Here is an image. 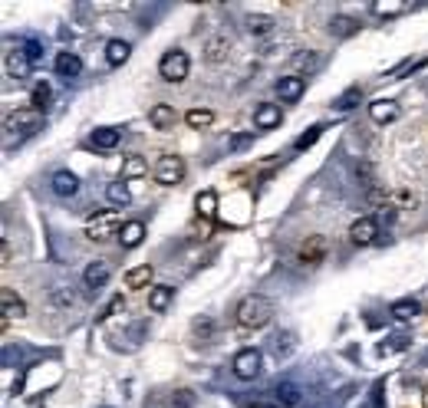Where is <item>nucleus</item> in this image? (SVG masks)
Listing matches in <instances>:
<instances>
[{"label": "nucleus", "instance_id": "7", "mask_svg": "<svg viewBox=\"0 0 428 408\" xmlns=\"http://www.w3.org/2000/svg\"><path fill=\"white\" fill-rule=\"evenodd\" d=\"M326 238L323 234H310V238L300 244V250H296V260L303 267H316V264H323L326 260Z\"/></svg>", "mask_w": 428, "mask_h": 408}, {"label": "nucleus", "instance_id": "34", "mask_svg": "<svg viewBox=\"0 0 428 408\" xmlns=\"http://www.w3.org/2000/svg\"><path fill=\"white\" fill-rule=\"evenodd\" d=\"M274 392H277V399H280V405H300V389H296L294 382H280Z\"/></svg>", "mask_w": 428, "mask_h": 408}, {"label": "nucleus", "instance_id": "12", "mask_svg": "<svg viewBox=\"0 0 428 408\" xmlns=\"http://www.w3.org/2000/svg\"><path fill=\"white\" fill-rule=\"evenodd\" d=\"M50 188H53V194H59V198H73L79 191V178L69 168H59L57 175L50 178Z\"/></svg>", "mask_w": 428, "mask_h": 408}, {"label": "nucleus", "instance_id": "30", "mask_svg": "<svg viewBox=\"0 0 428 408\" xmlns=\"http://www.w3.org/2000/svg\"><path fill=\"white\" fill-rule=\"evenodd\" d=\"M204 57H208L211 63H221V59L228 57V37H211L208 43H204Z\"/></svg>", "mask_w": 428, "mask_h": 408}, {"label": "nucleus", "instance_id": "42", "mask_svg": "<svg viewBox=\"0 0 428 408\" xmlns=\"http://www.w3.org/2000/svg\"><path fill=\"white\" fill-rule=\"evenodd\" d=\"M294 63H296V66H306V69H310V66H316V57H313V53H296Z\"/></svg>", "mask_w": 428, "mask_h": 408}, {"label": "nucleus", "instance_id": "43", "mask_svg": "<svg viewBox=\"0 0 428 408\" xmlns=\"http://www.w3.org/2000/svg\"><path fill=\"white\" fill-rule=\"evenodd\" d=\"M248 142H250V135H234V142L231 145H234V148H244Z\"/></svg>", "mask_w": 428, "mask_h": 408}, {"label": "nucleus", "instance_id": "21", "mask_svg": "<svg viewBox=\"0 0 428 408\" xmlns=\"http://www.w3.org/2000/svg\"><path fill=\"white\" fill-rule=\"evenodd\" d=\"M270 349H274L277 359H287V356H294L296 352V332H277L274 342H270Z\"/></svg>", "mask_w": 428, "mask_h": 408}, {"label": "nucleus", "instance_id": "26", "mask_svg": "<svg viewBox=\"0 0 428 408\" xmlns=\"http://www.w3.org/2000/svg\"><path fill=\"white\" fill-rule=\"evenodd\" d=\"M152 284V267L142 264V267H132L129 274H125V286H132V290H142V286Z\"/></svg>", "mask_w": 428, "mask_h": 408}, {"label": "nucleus", "instance_id": "16", "mask_svg": "<svg viewBox=\"0 0 428 408\" xmlns=\"http://www.w3.org/2000/svg\"><path fill=\"white\" fill-rule=\"evenodd\" d=\"M142 240H145V224L142 221H129V224H122V231H119V244H122V250H135Z\"/></svg>", "mask_w": 428, "mask_h": 408}, {"label": "nucleus", "instance_id": "3", "mask_svg": "<svg viewBox=\"0 0 428 408\" xmlns=\"http://www.w3.org/2000/svg\"><path fill=\"white\" fill-rule=\"evenodd\" d=\"M119 211H96L93 218L86 221V238L89 240H109L112 234H119Z\"/></svg>", "mask_w": 428, "mask_h": 408}, {"label": "nucleus", "instance_id": "20", "mask_svg": "<svg viewBox=\"0 0 428 408\" xmlns=\"http://www.w3.org/2000/svg\"><path fill=\"white\" fill-rule=\"evenodd\" d=\"M195 211H198L204 221H214V214H218V194L211 188L198 191V198H195Z\"/></svg>", "mask_w": 428, "mask_h": 408}, {"label": "nucleus", "instance_id": "13", "mask_svg": "<svg viewBox=\"0 0 428 408\" xmlns=\"http://www.w3.org/2000/svg\"><path fill=\"white\" fill-rule=\"evenodd\" d=\"M303 93H306V79L303 76H280L277 79V95H280L284 103H296Z\"/></svg>", "mask_w": 428, "mask_h": 408}, {"label": "nucleus", "instance_id": "2", "mask_svg": "<svg viewBox=\"0 0 428 408\" xmlns=\"http://www.w3.org/2000/svg\"><path fill=\"white\" fill-rule=\"evenodd\" d=\"M188 53L185 49H168L162 59H158V76L165 79V83H185L188 79Z\"/></svg>", "mask_w": 428, "mask_h": 408}, {"label": "nucleus", "instance_id": "11", "mask_svg": "<svg viewBox=\"0 0 428 408\" xmlns=\"http://www.w3.org/2000/svg\"><path fill=\"white\" fill-rule=\"evenodd\" d=\"M109 276H112V264H109V260H93V264L83 270V284L96 293L99 286L109 284Z\"/></svg>", "mask_w": 428, "mask_h": 408}, {"label": "nucleus", "instance_id": "24", "mask_svg": "<svg viewBox=\"0 0 428 408\" xmlns=\"http://www.w3.org/2000/svg\"><path fill=\"white\" fill-rule=\"evenodd\" d=\"M274 27H277V20L270 13H250L248 17V30L254 37H267V33H274Z\"/></svg>", "mask_w": 428, "mask_h": 408}, {"label": "nucleus", "instance_id": "35", "mask_svg": "<svg viewBox=\"0 0 428 408\" xmlns=\"http://www.w3.org/2000/svg\"><path fill=\"white\" fill-rule=\"evenodd\" d=\"M323 129H326V125H313L310 132H303V135H300V139H296V142H294V148H296V152H303V148H310V145H313L316 139L323 135Z\"/></svg>", "mask_w": 428, "mask_h": 408}, {"label": "nucleus", "instance_id": "4", "mask_svg": "<svg viewBox=\"0 0 428 408\" xmlns=\"http://www.w3.org/2000/svg\"><path fill=\"white\" fill-rule=\"evenodd\" d=\"M43 125V112H37L33 105L30 109H17V112L7 115V135H17V139H27Z\"/></svg>", "mask_w": 428, "mask_h": 408}, {"label": "nucleus", "instance_id": "29", "mask_svg": "<svg viewBox=\"0 0 428 408\" xmlns=\"http://www.w3.org/2000/svg\"><path fill=\"white\" fill-rule=\"evenodd\" d=\"M145 171H149V165H145L142 155H129V158L122 162V181H129V178H142Z\"/></svg>", "mask_w": 428, "mask_h": 408}, {"label": "nucleus", "instance_id": "32", "mask_svg": "<svg viewBox=\"0 0 428 408\" xmlns=\"http://www.w3.org/2000/svg\"><path fill=\"white\" fill-rule=\"evenodd\" d=\"M185 122H188L191 129H208V125L214 122V112H211V109H188V112H185Z\"/></svg>", "mask_w": 428, "mask_h": 408}, {"label": "nucleus", "instance_id": "18", "mask_svg": "<svg viewBox=\"0 0 428 408\" xmlns=\"http://www.w3.org/2000/svg\"><path fill=\"white\" fill-rule=\"evenodd\" d=\"M79 73H83V59H79L76 53L63 49V53L57 57V76H63V79H76Z\"/></svg>", "mask_w": 428, "mask_h": 408}, {"label": "nucleus", "instance_id": "39", "mask_svg": "<svg viewBox=\"0 0 428 408\" xmlns=\"http://www.w3.org/2000/svg\"><path fill=\"white\" fill-rule=\"evenodd\" d=\"M191 330H195V336H201V339H208L211 332H214V323H211L208 316H204V320H195V326H191Z\"/></svg>", "mask_w": 428, "mask_h": 408}, {"label": "nucleus", "instance_id": "10", "mask_svg": "<svg viewBox=\"0 0 428 408\" xmlns=\"http://www.w3.org/2000/svg\"><path fill=\"white\" fill-rule=\"evenodd\" d=\"M4 66H7V76L10 79H27L30 69H33V59L23 53V49H7V59H4Z\"/></svg>", "mask_w": 428, "mask_h": 408}, {"label": "nucleus", "instance_id": "33", "mask_svg": "<svg viewBox=\"0 0 428 408\" xmlns=\"http://www.w3.org/2000/svg\"><path fill=\"white\" fill-rule=\"evenodd\" d=\"M359 99H362V89H359V86H349V89H346V93H342L340 99L333 103V109H336V112H349V109L359 103Z\"/></svg>", "mask_w": 428, "mask_h": 408}, {"label": "nucleus", "instance_id": "15", "mask_svg": "<svg viewBox=\"0 0 428 408\" xmlns=\"http://www.w3.org/2000/svg\"><path fill=\"white\" fill-rule=\"evenodd\" d=\"M171 300H175V286H168V284H158L149 290V310L152 313H165L171 306Z\"/></svg>", "mask_w": 428, "mask_h": 408}, {"label": "nucleus", "instance_id": "9", "mask_svg": "<svg viewBox=\"0 0 428 408\" xmlns=\"http://www.w3.org/2000/svg\"><path fill=\"white\" fill-rule=\"evenodd\" d=\"M280 122H284V112H280V105H274V103H260V105L254 109V129H260V132L280 129Z\"/></svg>", "mask_w": 428, "mask_h": 408}, {"label": "nucleus", "instance_id": "44", "mask_svg": "<svg viewBox=\"0 0 428 408\" xmlns=\"http://www.w3.org/2000/svg\"><path fill=\"white\" fill-rule=\"evenodd\" d=\"M422 405H425V408H428V389H425V392H422Z\"/></svg>", "mask_w": 428, "mask_h": 408}, {"label": "nucleus", "instance_id": "40", "mask_svg": "<svg viewBox=\"0 0 428 408\" xmlns=\"http://www.w3.org/2000/svg\"><path fill=\"white\" fill-rule=\"evenodd\" d=\"M119 310H125V300H122V296H112V300H109V306H105V313L99 316V320H109V316H115Z\"/></svg>", "mask_w": 428, "mask_h": 408}, {"label": "nucleus", "instance_id": "23", "mask_svg": "<svg viewBox=\"0 0 428 408\" xmlns=\"http://www.w3.org/2000/svg\"><path fill=\"white\" fill-rule=\"evenodd\" d=\"M419 310H422V306L415 303V300H399V303L389 306V316L395 320V323H409V320L419 316Z\"/></svg>", "mask_w": 428, "mask_h": 408}, {"label": "nucleus", "instance_id": "19", "mask_svg": "<svg viewBox=\"0 0 428 408\" xmlns=\"http://www.w3.org/2000/svg\"><path fill=\"white\" fill-rule=\"evenodd\" d=\"M175 119H178V115H175V109H171L168 103H155L152 109H149V122L155 125V129H171V125H175Z\"/></svg>", "mask_w": 428, "mask_h": 408}, {"label": "nucleus", "instance_id": "45", "mask_svg": "<svg viewBox=\"0 0 428 408\" xmlns=\"http://www.w3.org/2000/svg\"><path fill=\"white\" fill-rule=\"evenodd\" d=\"M264 408H277V405H264Z\"/></svg>", "mask_w": 428, "mask_h": 408}, {"label": "nucleus", "instance_id": "22", "mask_svg": "<svg viewBox=\"0 0 428 408\" xmlns=\"http://www.w3.org/2000/svg\"><path fill=\"white\" fill-rule=\"evenodd\" d=\"M129 53H132V47L125 43V40H109L105 43V59H109V66H122L125 59H129Z\"/></svg>", "mask_w": 428, "mask_h": 408}, {"label": "nucleus", "instance_id": "6", "mask_svg": "<svg viewBox=\"0 0 428 408\" xmlns=\"http://www.w3.org/2000/svg\"><path fill=\"white\" fill-rule=\"evenodd\" d=\"M260 362H264L260 349H241L238 356H234V362H231V366H234V375H238V379L250 382V379H257V375H260V369H264Z\"/></svg>", "mask_w": 428, "mask_h": 408}, {"label": "nucleus", "instance_id": "37", "mask_svg": "<svg viewBox=\"0 0 428 408\" xmlns=\"http://www.w3.org/2000/svg\"><path fill=\"white\" fill-rule=\"evenodd\" d=\"M171 408H195V392L188 389H178V392H171Z\"/></svg>", "mask_w": 428, "mask_h": 408}, {"label": "nucleus", "instance_id": "41", "mask_svg": "<svg viewBox=\"0 0 428 408\" xmlns=\"http://www.w3.org/2000/svg\"><path fill=\"white\" fill-rule=\"evenodd\" d=\"M23 53H27V57L33 59V63H37V59L43 57V47H40L37 40H27V43H23Z\"/></svg>", "mask_w": 428, "mask_h": 408}, {"label": "nucleus", "instance_id": "5", "mask_svg": "<svg viewBox=\"0 0 428 408\" xmlns=\"http://www.w3.org/2000/svg\"><path fill=\"white\" fill-rule=\"evenodd\" d=\"M155 181L171 188V185H181L185 181V158L181 155H162L158 165H155Z\"/></svg>", "mask_w": 428, "mask_h": 408}, {"label": "nucleus", "instance_id": "36", "mask_svg": "<svg viewBox=\"0 0 428 408\" xmlns=\"http://www.w3.org/2000/svg\"><path fill=\"white\" fill-rule=\"evenodd\" d=\"M330 30H333L336 37H349V33H356V30H359V23H356V20H349V17H336Z\"/></svg>", "mask_w": 428, "mask_h": 408}, {"label": "nucleus", "instance_id": "17", "mask_svg": "<svg viewBox=\"0 0 428 408\" xmlns=\"http://www.w3.org/2000/svg\"><path fill=\"white\" fill-rule=\"evenodd\" d=\"M0 306H4V320H13V316L20 320V316H27V303H23V300H20L10 286L0 290Z\"/></svg>", "mask_w": 428, "mask_h": 408}, {"label": "nucleus", "instance_id": "1", "mask_svg": "<svg viewBox=\"0 0 428 408\" xmlns=\"http://www.w3.org/2000/svg\"><path fill=\"white\" fill-rule=\"evenodd\" d=\"M234 316H238V323L244 326V330H260V326H267L274 320V300L264 293H250L238 303Z\"/></svg>", "mask_w": 428, "mask_h": 408}, {"label": "nucleus", "instance_id": "14", "mask_svg": "<svg viewBox=\"0 0 428 408\" xmlns=\"http://www.w3.org/2000/svg\"><path fill=\"white\" fill-rule=\"evenodd\" d=\"M369 115H372V122H395L399 119V103H392V99H376V103H369Z\"/></svg>", "mask_w": 428, "mask_h": 408}, {"label": "nucleus", "instance_id": "38", "mask_svg": "<svg viewBox=\"0 0 428 408\" xmlns=\"http://www.w3.org/2000/svg\"><path fill=\"white\" fill-rule=\"evenodd\" d=\"M405 346H409V339H405V336H392V342H379V346H376V352H379V356H389V352L405 349Z\"/></svg>", "mask_w": 428, "mask_h": 408}, {"label": "nucleus", "instance_id": "25", "mask_svg": "<svg viewBox=\"0 0 428 408\" xmlns=\"http://www.w3.org/2000/svg\"><path fill=\"white\" fill-rule=\"evenodd\" d=\"M105 198L112 201L115 208H125V204L132 201V191H129V185H125V181H109V188H105Z\"/></svg>", "mask_w": 428, "mask_h": 408}, {"label": "nucleus", "instance_id": "31", "mask_svg": "<svg viewBox=\"0 0 428 408\" xmlns=\"http://www.w3.org/2000/svg\"><path fill=\"white\" fill-rule=\"evenodd\" d=\"M119 139H122V132H119V129H96V132H93V145H96V148H115V145H119Z\"/></svg>", "mask_w": 428, "mask_h": 408}, {"label": "nucleus", "instance_id": "28", "mask_svg": "<svg viewBox=\"0 0 428 408\" xmlns=\"http://www.w3.org/2000/svg\"><path fill=\"white\" fill-rule=\"evenodd\" d=\"M50 99H53V89H50V83H37V86H33V93H30V103H33V109H37V112H47V109H50Z\"/></svg>", "mask_w": 428, "mask_h": 408}, {"label": "nucleus", "instance_id": "8", "mask_svg": "<svg viewBox=\"0 0 428 408\" xmlns=\"http://www.w3.org/2000/svg\"><path fill=\"white\" fill-rule=\"evenodd\" d=\"M349 240L356 247H369L379 240V221L376 218H359V221H352V228H349Z\"/></svg>", "mask_w": 428, "mask_h": 408}, {"label": "nucleus", "instance_id": "27", "mask_svg": "<svg viewBox=\"0 0 428 408\" xmlns=\"http://www.w3.org/2000/svg\"><path fill=\"white\" fill-rule=\"evenodd\" d=\"M405 10H409V4H402V0H376L372 4V13L376 17H399Z\"/></svg>", "mask_w": 428, "mask_h": 408}]
</instances>
